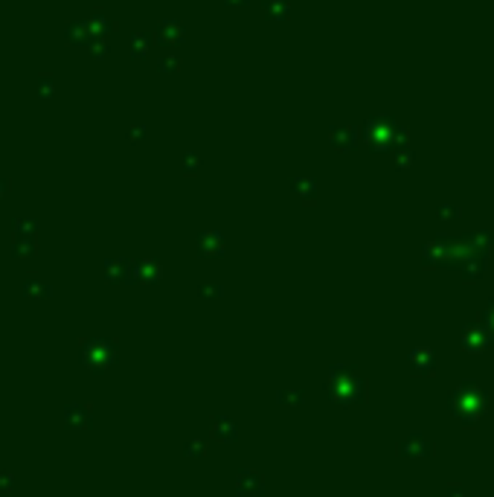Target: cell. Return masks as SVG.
Segmentation results:
<instances>
[{
	"mask_svg": "<svg viewBox=\"0 0 494 497\" xmlns=\"http://www.w3.org/2000/svg\"><path fill=\"white\" fill-rule=\"evenodd\" d=\"M405 143V129L395 126L393 119H373L369 122V146L375 151H384L390 146H401Z\"/></svg>",
	"mask_w": 494,
	"mask_h": 497,
	"instance_id": "obj_1",
	"label": "cell"
},
{
	"mask_svg": "<svg viewBox=\"0 0 494 497\" xmlns=\"http://www.w3.org/2000/svg\"><path fill=\"white\" fill-rule=\"evenodd\" d=\"M439 219H445V222H451V219H459V207H439Z\"/></svg>",
	"mask_w": 494,
	"mask_h": 497,
	"instance_id": "obj_2",
	"label": "cell"
},
{
	"mask_svg": "<svg viewBox=\"0 0 494 497\" xmlns=\"http://www.w3.org/2000/svg\"><path fill=\"white\" fill-rule=\"evenodd\" d=\"M398 166H401V169L413 166V151H401V154H398Z\"/></svg>",
	"mask_w": 494,
	"mask_h": 497,
	"instance_id": "obj_3",
	"label": "cell"
}]
</instances>
